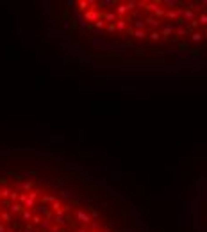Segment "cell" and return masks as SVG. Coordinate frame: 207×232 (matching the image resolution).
Listing matches in <instances>:
<instances>
[{"instance_id":"1","label":"cell","mask_w":207,"mask_h":232,"mask_svg":"<svg viewBox=\"0 0 207 232\" xmlns=\"http://www.w3.org/2000/svg\"><path fill=\"white\" fill-rule=\"evenodd\" d=\"M173 27H175L173 23H168V25H164V27H162V30H161V36H162V38H168L170 34L173 32Z\"/></svg>"},{"instance_id":"2","label":"cell","mask_w":207,"mask_h":232,"mask_svg":"<svg viewBox=\"0 0 207 232\" xmlns=\"http://www.w3.org/2000/svg\"><path fill=\"white\" fill-rule=\"evenodd\" d=\"M84 18L88 20V22H96V20H98V13H96V11H91V9H90V11L84 14Z\"/></svg>"},{"instance_id":"3","label":"cell","mask_w":207,"mask_h":232,"mask_svg":"<svg viewBox=\"0 0 207 232\" xmlns=\"http://www.w3.org/2000/svg\"><path fill=\"white\" fill-rule=\"evenodd\" d=\"M202 39H204V32H200V30H195V32H191V41H195V43H200Z\"/></svg>"},{"instance_id":"4","label":"cell","mask_w":207,"mask_h":232,"mask_svg":"<svg viewBox=\"0 0 207 232\" xmlns=\"http://www.w3.org/2000/svg\"><path fill=\"white\" fill-rule=\"evenodd\" d=\"M77 218H79V220H82L84 223H91V218L86 214L84 211H77Z\"/></svg>"},{"instance_id":"5","label":"cell","mask_w":207,"mask_h":232,"mask_svg":"<svg viewBox=\"0 0 207 232\" xmlns=\"http://www.w3.org/2000/svg\"><path fill=\"white\" fill-rule=\"evenodd\" d=\"M114 25H116L118 30H125V29H127V23H125V20H123V18H118Z\"/></svg>"},{"instance_id":"6","label":"cell","mask_w":207,"mask_h":232,"mask_svg":"<svg viewBox=\"0 0 207 232\" xmlns=\"http://www.w3.org/2000/svg\"><path fill=\"white\" fill-rule=\"evenodd\" d=\"M127 11H129V9H127V4H118L116 13L120 14V16H122V14H127Z\"/></svg>"},{"instance_id":"7","label":"cell","mask_w":207,"mask_h":232,"mask_svg":"<svg viewBox=\"0 0 207 232\" xmlns=\"http://www.w3.org/2000/svg\"><path fill=\"white\" fill-rule=\"evenodd\" d=\"M148 38H150L152 41H159V39H161V32H157V30H150V32H148Z\"/></svg>"},{"instance_id":"8","label":"cell","mask_w":207,"mask_h":232,"mask_svg":"<svg viewBox=\"0 0 207 232\" xmlns=\"http://www.w3.org/2000/svg\"><path fill=\"white\" fill-rule=\"evenodd\" d=\"M132 34H134V38H136V39H145L146 36H148V34L143 32V30H134Z\"/></svg>"},{"instance_id":"9","label":"cell","mask_w":207,"mask_h":232,"mask_svg":"<svg viewBox=\"0 0 207 232\" xmlns=\"http://www.w3.org/2000/svg\"><path fill=\"white\" fill-rule=\"evenodd\" d=\"M146 23H148V25H154V27H159V20H157V18L148 16L146 18Z\"/></svg>"},{"instance_id":"10","label":"cell","mask_w":207,"mask_h":232,"mask_svg":"<svg viewBox=\"0 0 207 232\" xmlns=\"http://www.w3.org/2000/svg\"><path fill=\"white\" fill-rule=\"evenodd\" d=\"M104 27H106V20H104V18H98L95 22V29H104Z\"/></svg>"},{"instance_id":"11","label":"cell","mask_w":207,"mask_h":232,"mask_svg":"<svg viewBox=\"0 0 207 232\" xmlns=\"http://www.w3.org/2000/svg\"><path fill=\"white\" fill-rule=\"evenodd\" d=\"M2 220L6 221V223H9V221H11V214H9V213H7V211H4V213H2Z\"/></svg>"},{"instance_id":"12","label":"cell","mask_w":207,"mask_h":232,"mask_svg":"<svg viewBox=\"0 0 207 232\" xmlns=\"http://www.w3.org/2000/svg\"><path fill=\"white\" fill-rule=\"evenodd\" d=\"M77 6H79V11H84L88 7V2H77Z\"/></svg>"},{"instance_id":"13","label":"cell","mask_w":207,"mask_h":232,"mask_svg":"<svg viewBox=\"0 0 207 232\" xmlns=\"http://www.w3.org/2000/svg\"><path fill=\"white\" fill-rule=\"evenodd\" d=\"M22 216H23V220H32V213L30 211H25Z\"/></svg>"},{"instance_id":"14","label":"cell","mask_w":207,"mask_h":232,"mask_svg":"<svg viewBox=\"0 0 207 232\" xmlns=\"http://www.w3.org/2000/svg\"><path fill=\"white\" fill-rule=\"evenodd\" d=\"M134 25H136V29H139V30H143V29H145V22H136Z\"/></svg>"},{"instance_id":"15","label":"cell","mask_w":207,"mask_h":232,"mask_svg":"<svg viewBox=\"0 0 207 232\" xmlns=\"http://www.w3.org/2000/svg\"><path fill=\"white\" fill-rule=\"evenodd\" d=\"M13 211H14V213H16V211H22V205H20V204H14V205H13Z\"/></svg>"},{"instance_id":"16","label":"cell","mask_w":207,"mask_h":232,"mask_svg":"<svg viewBox=\"0 0 207 232\" xmlns=\"http://www.w3.org/2000/svg\"><path fill=\"white\" fill-rule=\"evenodd\" d=\"M32 188V182H25L23 184V189H30Z\"/></svg>"},{"instance_id":"17","label":"cell","mask_w":207,"mask_h":232,"mask_svg":"<svg viewBox=\"0 0 207 232\" xmlns=\"http://www.w3.org/2000/svg\"><path fill=\"white\" fill-rule=\"evenodd\" d=\"M202 32H204V38H207V27H204V30H202Z\"/></svg>"},{"instance_id":"18","label":"cell","mask_w":207,"mask_h":232,"mask_svg":"<svg viewBox=\"0 0 207 232\" xmlns=\"http://www.w3.org/2000/svg\"><path fill=\"white\" fill-rule=\"evenodd\" d=\"M0 232H6V227L4 225H0Z\"/></svg>"},{"instance_id":"19","label":"cell","mask_w":207,"mask_h":232,"mask_svg":"<svg viewBox=\"0 0 207 232\" xmlns=\"http://www.w3.org/2000/svg\"><path fill=\"white\" fill-rule=\"evenodd\" d=\"M0 196H2V189H0Z\"/></svg>"},{"instance_id":"20","label":"cell","mask_w":207,"mask_h":232,"mask_svg":"<svg viewBox=\"0 0 207 232\" xmlns=\"http://www.w3.org/2000/svg\"><path fill=\"white\" fill-rule=\"evenodd\" d=\"M0 218H2V216H0Z\"/></svg>"}]
</instances>
